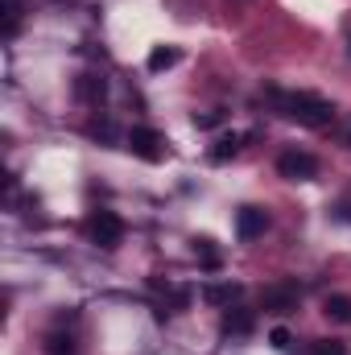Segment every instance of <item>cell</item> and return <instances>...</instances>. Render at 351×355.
Returning a JSON list of instances; mask_svg holds the SVG:
<instances>
[{
  "label": "cell",
  "instance_id": "cell-1",
  "mask_svg": "<svg viewBox=\"0 0 351 355\" xmlns=\"http://www.w3.org/2000/svg\"><path fill=\"white\" fill-rule=\"evenodd\" d=\"M277 107L285 120H298L302 128H327L335 120V103L314 95V91H289V95H277Z\"/></svg>",
  "mask_w": 351,
  "mask_h": 355
},
{
  "label": "cell",
  "instance_id": "cell-2",
  "mask_svg": "<svg viewBox=\"0 0 351 355\" xmlns=\"http://www.w3.org/2000/svg\"><path fill=\"white\" fill-rule=\"evenodd\" d=\"M87 240L95 248H103V252L120 248V240H124V219H120L116 211H91L87 215Z\"/></svg>",
  "mask_w": 351,
  "mask_h": 355
},
{
  "label": "cell",
  "instance_id": "cell-3",
  "mask_svg": "<svg viewBox=\"0 0 351 355\" xmlns=\"http://www.w3.org/2000/svg\"><path fill=\"white\" fill-rule=\"evenodd\" d=\"M302 306V285L298 281H273L261 289V310L264 314H293Z\"/></svg>",
  "mask_w": 351,
  "mask_h": 355
},
{
  "label": "cell",
  "instance_id": "cell-4",
  "mask_svg": "<svg viewBox=\"0 0 351 355\" xmlns=\"http://www.w3.org/2000/svg\"><path fill=\"white\" fill-rule=\"evenodd\" d=\"M124 145H128L132 157H141V162H162V157H166V137H162L157 128H149V124H137V128L124 137Z\"/></svg>",
  "mask_w": 351,
  "mask_h": 355
},
{
  "label": "cell",
  "instance_id": "cell-5",
  "mask_svg": "<svg viewBox=\"0 0 351 355\" xmlns=\"http://www.w3.org/2000/svg\"><path fill=\"white\" fill-rule=\"evenodd\" d=\"M277 174L285 182H310V178H318V157L306 149H285L277 157Z\"/></svg>",
  "mask_w": 351,
  "mask_h": 355
},
{
  "label": "cell",
  "instance_id": "cell-6",
  "mask_svg": "<svg viewBox=\"0 0 351 355\" xmlns=\"http://www.w3.org/2000/svg\"><path fill=\"white\" fill-rule=\"evenodd\" d=\"M264 232H268V211H264V207H240V211H236V236H240L244 244L261 240Z\"/></svg>",
  "mask_w": 351,
  "mask_h": 355
},
{
  "label": "cell",
  "instance_id": "cell-7",
  "mask_svg": "<svg viewBox=\"0 0 351 355\" xmlns=\"http://www.w3.org/2000/svg\"><path fill=\"white\" fill-rule=\"evenodd\" d=\"M252 327H257V314L244 310V306H228L223 318H219V331L223 335H252Z\"/></svg>",
  "mask_w": 351,
  "mask_h": 355
},
{
  "label": "cell",
  "instance_id": "cell-8",
  "mask_svg": "<svg viewBox=\"0 0 351 355\" xmlns=\"http://www.w3.org/2000/svg\"><path fill=\"white\" fill-rule=\"evenodd\" d=\"M103 95H108V79L103 75H79L75 79V99H83V103H103Z\"/></svg>",
  "mask_w": 351,
  "mask_h": 355
},
{
  "label": "cell",
  "instance_id": "cell-9",
  "mask_svg": "<svg viewBox=\"0 0 351 355\" xmlns=\"http://www.w3.org/2000/svg\"><path fill=\"white\" fill-rule=\"evenodd\" d=\"M46 355H79V339L71 331H62V322L46 335Z\"/></svg>",
  "mask_w": 351,
  "mask_h": 355
},
{
  "label": "cell",
  "instance_id": "cell-10",
  "mask_svg": "<svg viewBox=\"0 0 351 355\" xmlns=\"http://www.w3.org/2000/svg\"><path fill=\"white\" fill-rule=\"evenodd\" d=\"M323 314H327L331 322H343V327H351V297H348V293H331V297L323 302Z\"/></svg>",
  "mask_w": 351,
  "mask_h": 355
},
{
  "label": "cell",
  "instance_id": "cell-11",
  "mask_svg": "<svg viewBox=\"0 0 351 355\" xmlns=\"http://www.w3.org/2000/svg\"><path fill=\"white\" fill-rule=\"evenodd\" d=\"M240 145H244V137H240V132H228V137H219V141H215V149H211V162L219 166V162L236 157V153H240Z\"/></svg>",
  "mask_w": 351,
  "mask_h": 355
},
{
  "label": "cell",
  "instance_id": "cell-12",
  "mask_svg": "<svg viewBox=\"0 0 351 355\" xmlns=\"http://www.w3.org/2000/svg\"><path fill=\"white\" fill-rule=\"evenodd\" d=\"M240 293H244L240 285H207V293H203V297H207L211 306H223V310H228V306H232Z\"/></svg>",
  "mask_w": 351,
  "mask_h": 355
},
{
  "label": "cell",
  "instance_id": "cell-13",
  "mask_svg": "<svg viewBox=\"0 0 351 355\" xmlns=\"http://www.w3.org/2000/svg\"><path fill=\"white\" fill-rule=\"evenodd\" d=\"M178 58H182V54H178L174 46H157V50L149 54V71H153V75H162V71L178 67Z\"/></svg>",
  "mask_w": 351,
  "mask_h": 355
},
{
  "label": "cell",
  "instance_id": "cell-14",
  "mask_svg": "<svg viewBox=\"0 0 351 355\" xmlns=\"http://www.w3.org/2000/svg\"><path fill=\"white\" fill-rule=\"evenodd\" d=\"M194 257H198L207 268H219V248H215V240H207V236L194 240Z\"/></svg>",
  "mask_w": 351,
  "mask_h": 355
},
{
  "label": "cell",
  "instance_id": "cell-15",
  "mask_svg": "<svg viewBox=\"0 0 351 355\" xmlns=\"http://www.w3.org/2000/svg\"><path fill=\"white\" fill-rule=\"evenodd\" d=\"M21 25V0H4V37H17Z\"/></svg>",
  "mask_w": 351,
  "mask_h": 355
},
{
  "label": "cell",
  "instance_id": "cell-16",
  "mask_svg": "<svg viewBox=\"0 0 351 355\" xmlns=\"http://www.w3.org/2000/svg\"><path fill=\"white\" fill-rule=\"evenodd\" d=\"M306 355H348V352H343L339 339H314V343L306 347Z\"/></svg>",
  "mask_w": 351,
  "mask_h": 355
},
{
  "label": "cell",
  "instance_id": "cell-17",
  "mask_svg": "<svg viewBox=\"0 0 351 355\" xmlns=\"http://www.w3.org/2000/svg\"><path fill=\"white\" fill-rule=\"evenodd\" d=\"M268 343H273L277 352H293V335H289L285 327H273V335H268Z\"/></svg>",
  "mask_w": 351,
  "mask_h": 355
},
{
  "label": "cell",
  "instance_id": "cell-18",
  "mask_svg": "<svg viewBox=\"0 0 351 355\" xmlns=\"http://www.w3.org/2000/svg\"><path fill=\"white\" fill-rule=\"evenodd\" d=\"M223 120V112H207V116H194V128H215Z\"/></svg>",
  "mask_w": 351,
  "mask_h": 355
},
{
  "label": "cell",
  "instance_id": "cell-19",
  "mask_svg": "<svg viewBox=\"0 0 351 355\" xmlns=\"http://www.w3.org/2000/svg\"><path fill=\"white\" fill-rule=\"evenodd\" d=\"M335 215H339V219H348V223H351V198H343V202L335 207Z\"/></svg>",
  "mask_w": 351,
  "mask_h": 355
},
{
  "label": "cell",
  "instance_id": "cell-20",
  "mask_svg": "<svg viewBox=\"0 0 351 355\" xmlns=\"http://www.w3.org/2000/svg\"><path fill=\"white\" fill-rule=\"evenodd\" d=\"M348 54H351V25H348Z\"/></svg>",
  "mask_w": 351,
  "mask_h": 355
},
{
  "label": "cell",
  "instance_id": "cell-21",
  "mask_svg": "<svg viewBox=\"0 0 351 355\" xmlns=\"http://www.w3.org/2000/svg\"><path fill=\"white\" fill-rule=\"evenodd\" d=\"M348 145H351V132H348Z\"/></svg>",
  "mask_w": 351,
  "mask_h": 355
}]
</instances>
